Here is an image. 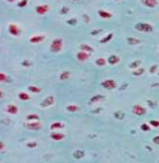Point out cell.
<instances>
[{
  "label": "cell",
  "mask_w": 159,
  "mask_h": 163,
  "mask_svg": "<svg viewBox=\"0 0 159 163\" xmlns=\"http://www.w3.org/2000/svg\"><path fill=\"white\" fill-rule=\"evenodd\" d=\"M144 6H147L149 8H155L156 6L158 5V1L157 0H142L141 1Z\"/></svg>",
  "instance_id": "5bb4252c"
},
{
  "label": "cell",
  "mask_w": 159,
  "mask_h": 163,
  "mask_svg": "<svg viewBox=\"0 0 159 163\" xmlns=\"http://www.w3.org/2000/svg\"><path fill=\"white\" fill-rule=\"evenodd\" d=\"M102 87H104L105 89H114L117 87V83L114 79H104V81L101 83Z\"/></svg>",
  "instance_id": "5b68a950"
},
{
  "label": "cell",
  "mask_w": 159,
  "mask_h": 163,
  "mask_svg": "<svg viewBox=\"0 0 159 163\" xmlns=\"http://www.w3.org/2000/svg\"><path fill=\"white\" fill-rule=\"evenodd\" d=\"M68 11H70V9H68L67 7H62V10L60 11V12H61L62 15H65V14H67Z\"/></svg>",
  "instance_id": "8d00e7d4"
},
{
  "label": "cell",
  "mask_w": 159,
  "mask_h": 163,
  "mask_svg": "<svg viewBox=\"0 0 159 163\" xmlns=\"http://www.w3.org/2000/svg\"><path fill=\"white\" fill-rule=\"evenodd\" d=\"M89 57H90V54H89V53H85V51H82V50H80L76 54L77 61H87V59H89Z\"/></svg>",
  "instance_id": "9c48e42d"
},
{
  "label": "cell",
  "mask_w": 159,
  "mask_h": 163,
  "mask_svg": "<svg viewBox=\"0 0 159 163\" xmlns=\"http://www.w3.org/2000/svg\"><path fill=\"white\" fill-rule=\"evenodd\" d=\"M21 65L25 67H28V66H31V61H27V59H25V61H23V63H21Z\"/></svg>",
  "instance_id": "d590c367"
},
{
  "label": "cell",
  "mask_w": 159,
  "mask_h": 163,
  "mask_svg": "<svg viewBox=\"0 0 159 163\" xmlns=\"http://www.w3.org/2000/svg\"><path fill=\"white\" fill-rule=\"evenodd\" d=\"M101 111V108H99V110H95V111H93V113H98V112H100Z\"/></svg>",
  "instance_id": "ee69618b"
},
{
  "label": "cell",
  "mask_w": 159,
  "mask_h": 163,
  "mask_svg": "<svg viewBox=\"0 0 159 163\" xmlns=\"http://www.w3.org/2000/svg\"><path fill=\"white\" fill-rule=\"evenodd\" d=\"M62 47H63V39L62 38H55L51 44V51L57 54L62 50Z\"/></svg>",
  "instance_id": "6da1fadb"
},
{
  "label": "cell",
  "mask_w": 159,
  "mask_h": 163,
  "mask_svg": "<svg viewBox=\"0 0 159 163\" xmlns=\"http://www.w3.org/2000/svg\"><path fill=\"white\" fill-rule=\"evenodd\" d=\"M108 63L110 65H117L118 63H120V57L118 55H111L108 58Z\"/></svg>",
  "instance_id": "7c38bea8"
},
{
  "label": "cell",
  "mask_w": 159,
  "mask_h": 163,
  "mask_svg": "<svg viewBox=\"0 0 159 163\" xmlns=\"http://www.w3.org/2000/svg\"><path fill=\"white\" fill-rule=\"evenodd\" d=\"M95 64H97L98 66H104V65L107 64V61H105L104 58H98V59L95 61Z\"/></svg>",
  "instance_id": "f1b7e54d"
},
{
  "label": "cell",
  "mask_w": 159,
  "mask_h": 163,
  "mask_svg": "<svg viewBox=\"0 0 159 163\" xmlns=\"http://www.w3.org/2000/svg\"><path fill=\"white\" fill-rule=\"evenodd\" d=\"M27 121L28 122H33V121L38 122L39 121V116L37 114H29V115H27Z\"/></svg>",
  "instance_id": "44dd1931"
},
{
  "label": "cell",
  "mask_w": 159,
  "mask_h": 163,
  "mask_svg": "<svg viewBox=\"0 0 159 163\" xmlns=\"http://www.w3.org/2000/svg\"><path fill=\"white\" fill-rule=\"evenodd\" d=\"M27 146H28V148H36V146H37V142H29V143H27Z\"/></svg>",
  "instance_id": "74e56055"
},
{
  "label": "cell",
  "mask_w": 159,
  "mask_h": 163,
  "mask_svg": "<svg viewBox=\"0 0 159 163\" xmlns=\"http://www.w3.org/2000/svg\"><path fill=\"white\" fill-rule=\"evenodd\" d=\"M129 45H131V46H134V45H138L140 44V39L138 38H134V37H129L128 39H127Z\"/></svg>",
  "instance_id": "ffe728a7"
},
{
  "label": "cell",
  "mask_w": 159,
  "mask_h": 163,
  "mask_svg": "<svg viewBox=\"0 0 159 163\" xmlns=\"http://www.w3.org/2000/svg\"><path fill=\"white\" fill-rule=\"evenodd\" d=\"M104 100V96L103 95H94V96L91 97V100L89 101L90 104H93V103H97V102H100V101H103Z\"/></svg>",
  "instance_id": "ac0fdd59"
},
{
  "label": "cell",
  "mask_w": 159,
  "mask_h": 163,
  "mask_svg": "<svg viewBox=\"0 0 159 163\" xmlns=\"http://www.w3.org/2000/svg\"><path fill=\"white\" fill-rule=\"evenodd\" d=\"M64 124L62 122H54L51 124V130H56V128H63Z\"/></svg>",
  "instance_id": "603a6c76"
},
{
  "label": "cell",
  "mask_w": 159,
  "mask_h": 163,
  "mask_svg": "<svg viewBox=\"0 0 159 163\" xmlns=\"http://www.w3.org/2000/svg\"><path fill=\"white\" fill-rule=\"evenodd\" d=\"M140 64H141V61H134L131 64H129V68H131V69H138V67L140 66Z\"/></svg>",
  "instance_id": "7402d4cb"
},
{
  "label": "cell",
  "mask_w": 159,
  "mask_h": 163,
  "mask_svg": "<svg viewBox=\"0 0 159 163\" xmlns=\"http://www.w3.org/2000/svg\"><path fill=\"white\" fill-rule=\"evenodd\" d=\"M112 38H113V34L111 32V34H108L105 37H103L102 39H100V43H101V44H105V43H108V41L111 40Z\"/></svg>",
  "instance_id": "d4e9b609"
},
{
  "label": "cell",
  "mask_w": 159,
  "mask_h": 163,
  "mask_svg": "<svg viewBox=\"0 0 159 163\" xmlns=\"http://www.w3.org/2000/svg\"><path fill=\"white\" fill-rule=\"evenodd\" d=\"M149 125L150 126H154V128H159V121H155V120H151L150 122H149Z\"/></svg>",
  "instance_id": "d6a6232c"
},
{
  "label": "cell",
  "mask_w": 159,
  "mask_h": 163,
  "mask_svg": "<svg viewBox=\"0 0 159 163\" xmlns=\"http://www.w3.org/2000/svg\"><path fill=\"white\" fill-rule=\"evenodd\" d=\"M158 75H159V73H158Z\"/></svg>",
  "instance_id": "f6af8a7d"
},
{
  "label": "cell",
  "mask_w": 159,
  "mask_h": 163,
  "mask_svg": "<svg viewBox=\"0 0 159 163\" xmlns=\"http://www.w3.org/2000/svg\"><path fill=\"white\" fill-rule=\"evenodd\" d=\"M100 31H101V29H98V30H94V31H92V32H91V35H97V34H99Z\"/></svg>",
  "instance_id": "7bdbcfd3"
},
{
  "label": "cell",
  "mask_w": 159,
  "mask_h": 163,
  "mask_svg": "<svg viewBox=\"0 0 159 163\" xmlns=\"http://www.w3.org/2000/svg\"><path fill=\"white\" fill-rule=\"evenodd\" d=\"M7 112L9 113V114H12V115H15L18 113V107L14 105V104H10V105H8L7 106Z\"/></svg>",
  "instance_id": "2e32d148"
},
{
  "label": "cell",
  "mask_w": 159,
  "mask_h": 163,
  "mask_svg": "<svg viewBox=\"0 0 159 163\" xmlns=\"http://www.w3.org/2000/svg\"><path fill=\"white\" fill-rule=\"evenodd\" d=\"M84 155H85V152L83 150H76V151L73 152V158L77 159V160L84 158Z\"/></svg>",
  "instance_id": "e0dca14e"
},
{
  "label": "cell",
  "mask_w": 159,
  "mask_h": 163,
  "mask_svg": "<svg viewBox=\"0 0 159 163\" xmlns=\"http://www.w3.org/2000/svg\"><path fill=\"white\" fill-rule=\"evenodd\" d=\"M4 149H5V144H4V142H0V150L4 151Z\"/></svg>",
  "instance_id": "b9f144b4"
},
{
  "label": "cell",
  "mask_w": 159,
  "mask_h": 163,
  "mask_svg": "<svg viewBox=\"0 0 159 163\" xmlns=\"http://www.w3.org/2000/svg\"><path fill=\"white\" fill-rule=\"evenodd\" d=\"M76 22H77V20L74 18V19H71V20H68L67 21V24L68 25H76Z\"/></svg>",
  "instance_id": "f35d334b"
},
{
  "label": "cell",
  "mask_w": 159,
  "mask_h": 163,
  "mask_svg": "<svg viewBox=\"0 0 159 163\" xmlns=\"http://www.w3.org/2000/svg\"><path fill=\"white\" fill-rule=\"evenodd\" d=\"M148 104L150 105V107H152V108L157 106V103H154L152 101H148Z\"/></svg>",
  "instance_id": "ab89813d"
},
{
  "label": "cell",
  "mask_w": 159,
  "mask_h": 163,
  "mask_svg": "<svg viewBox=\"0 0 159 163\" xmlns=\"http://www.w3.org/2000/svg\"><path fill=\"white\" fill-rule=\"evenodd\" d=\"M28 89H29L31 93H41V87L34 86V85H30V86H28Z\"/></svg>",
  "instance_id": "83f0119b"
},
{
  "label": "cell",
  "mask_w": 159,
  "mask_h": 163,
  "mask_svg": "<svg viewBox=\"0 0 159 163\" xmlns=\"http://www.w3.org/2000/svg\"><path fill=\"white\" fill-rule=\"evenodd\" d=\"M66 110L68 111V112H76V111H78V106H77V105H73V104H71V105H67Z\"/></svg>",
  "instance_id": "4316f807"
},
{
  "label": "cell",
  "mask_w": 159,
  "mask_h": 163,
  "mask_svg": "<svg viewBox=\"0 0 159 163\" xmlns=\"http://www.w3.org/2000/svg\"><path fill=\"white\" fill-rule=\"evenodd\" d=\"M152 142L156 143V144H159V135H157V136H155V138H152Z\"/></svg>",
  "instance_id": "60d3db41"
},
{
  "label": "cell",
  "mask_w": 159,
  "mask_h": 163,
  "mask_svg": "<svg viewBox=\"0 0 159 163\" xmlns=\"http://www.w3.org/2000/svg\"><path fill=\"white\" fill-rule=\"evenodd\" d=\"M132 113H134V115L142 116V115H144V114L147 113V110H146V107L141 106V105H138V104H136V105L132 106Z\"/></svg>",
  "instance_id": "3957f363"
},
{
  "label": "cell",
  "mask_w": 159,
  "mask_h": 163,
  "mask_svg": "<svg viewBox=\"0 0 159 163\" xmlns=\"http://www.w3.org/2000/svg\"><path fill=\"white\" fill-rule=\"evenodd\" d=\"M0 81L1 82H9V78H8V76L6 75L4 71L0 73Z\"/></svg>",
  "instance_id": "1f68e13d"
},
{
  "label": "cell",
  "mask_w": 159,
  "mask_h": 163,
  "mask_svg": "<svg viewBox=\"0 0 159 163\" xmlns=\"http://www.w3.org/2000/svg\"><path fill=\"white\" fill-rule=\"evenodd\" d=\"M25 128H28V130H33V131H38L43 128L41 122H26L25 124Z\"/></svg>",
  "instance_id": "277c9868"
},
{
  "label": "cell",
  "mask_w": 159,
  "mask_h": 163,
  "mask_svg": "<svg viewBox=\"0 0 159 163\" xmlns=\"http://www.w3.org/2000/svg\"><path fill=\"white\" fill-rule=\"evenodd\" d=\"M8 31H9V34L12 36H18L20 34V29H19V27L15 24H10V25L8 26Z\"/></svg>",
  "instance_id": "52a82bcc"
},
{
  "label": "cell",
  "mask_w": 159,
  "mask_h": 163,
  "mask_svg": "<svg viewBox=\"0 0 159 163\" xmlns=\"http://www.w3.org/2000/svg\"><path fill=\"white\" fill-rule=\"evenodd\" d=\"M158 69V65H152V66L150 67V69H149V73L150 74H155L156 71Z\"/></svg>",
  "instance_id": "836d02e7"
},
{
  "label": "cell",
  "mask_w": 159,
  "mask_h": 163,
  "mask_svg": "<svg viewBox=\"0 0 159 163\" xmlns=\"http://www.w3.org/2000/svg\"><path fill=\"white\" fill-rule=\"evenodd\" d=\"M80 50L82 51H85V53H93L94 51V48L93 47H91L90 45H87V44H81L80 45Z\"/></svg>",
  "instance_id": "9a60e30c"
},
{
  "label": "cell",
  "mask_w": 159,
  "mask_h": 163,
  "mask_svg": "<svg viewBox=\"0 0 159 163\" xmlns=\"http://www.w3.org/2000/svg\"><path fill=\"white\" fill-rule=\"evenodd\" d=\"M98 14L100 17H102L103 19H110V18H112L113 17V15L111 12H108V11L102 10V9H100V10L98 11Z\"/></svg>",
  "instance_id": "4fadbf2b"
},
{
  "label": "cell",
  "mask_w": 159,
  "mask_h": 163,
  "mask_svg": "<svg viewBox=\"0 0 159 163\" xmlns=\"http://www.w3.org/2000/svg\"><path fill=\"white\" fill-rule=\"evenodd\" d=\"M18 98H19V100H21V101H28V100L30 98V96H29L27 93L20 92L19 94H18Z\"/></svg>",
  "instance_id": "cb8c5ba5"
},
{
  "label": "cell",
  "mask_w": 159,
  "mask_h": 163,
  "mask_svg": "<svg viewBox=\"0 0 159 163\" xmlns=\"http://www.w3.org/2000/svg\"><path fill=\"white\" fill-rule=\"evenodd\" d=\"M140 128H141L142 131H144V132H146V131L148 132V131H150V125L147 124V123H142V124L140 125Z\"/></svg>",
  "instance_id": "4dcf8cb0"
},
{
  "label": "cell",
  "mask_w": 159,
  "mask_h": 163,
  "mask_svg": "<svg viewBox=\"0 0 159 163\" xmlns=\"http://www.w3.org/2000/svg\"><path fill=\"white\" fill-rule=\"evenodd\" d=\"M51 138L55 141H62L65 138V134L64 133H58V132H52Z\"/></svg>",
  "instance_id": "30bf717a"
},
{
  "label": "cell",
  "mask_w": 159,
  "mask_h": 163,
  "mask_svg": "<svg viewBox=\"0 0 159 163\" xmlns=\"http://www.w3.org/2000/svg\"><path fill=\"white\" fill-rule=\"evenodd\" d=\"M45 39V36L43 35H36V36H33L29 41H30L31 44H38V43H41V41Z\"/></svg>",
  "instance_id": "8fae6325"
},
{
  "label": "cell",
  "mask_w": 159,
  "mask_h": 163,
  "mask_svg": "<svg viewBox=\"0 0 159 163\" xmlns=\"http://www.w3.org/2000/svg\"><path fill=\"white\" fill-rule=\"evenodd\" d=\"M35 10L38 15H45L49 11V6L48 5H39V6H36Z\"/></svg>",
  "instance_id": "8992f818"
},
{
  "label": "cell",
  "mask_w": 159,
  "mask_h": 163,
  "mask_svg": "<svg viewBox=\"0 0 159 163\" xmlns=\"http://www.w3.org/2000/svg\"><path fill=\"white\" fill-rule=\"evenodd\" d=\"M55 102L54 100V96H47L44 98V101L41 103V107H48V106H52L53 104Z\"/></svg>",
  "instance_id": "ba28073f"
},
{
  "label": "cell",
  "mask_w": 159,
  "mask_h": 163,
  "mask_svg": "<svg viewBox=\"0 0 159 163\" xmlns=\"http://www.w3.org/2000/svg\"><path fill=\"white\" fill-rule=\"evenodd\" d=\"M134 28L139 31H142V32H150V31H152V29H154L152 25H150L148 22H139V24H136Z\"/></svg>",
  "instance_id": "7a4b0ae2"
},
{
  "label": "cell",
  "mask_w": 159,
  "mask_h": 163,
  "mask_svg": "<svg viewBox=\"0 0 159 163\" xmlns=\"http://www.w3.org/2000/svg\"><path fill=\"white\" fill-rule=\"evenodd\" d=\"M113 116L115 117L117 120H122L123 117H124V113L122 111H115V112L113 113Z\"/></svg>",
  "instance_id": "484cf974"
},
{
  "label": "cell",
  "mask_w": 159,
  "mask_h": 163,
  "mask_svg": "<svg viewBox=\"0 0 159 163\" xmlns=\"http://www.w3.org/2000/svg\"><path fill=\"white\" fill-rule=\"evenodd\" d=\"M144 73V68H138V69H136L134 71H132V74H134V76H140V75H142Z\"/></svg>",
  "instance_id": "f546056e"
},
{
  "label": "cell",
  "mask_w": 159,
  "mask_h": 163,
  "mask_svg": "<svg viewBox=\"0 0 159 163\" xmlns=\"http://www.w3.org/2000/svg\"><path fill=\"white\" fill-rule=\"evenodd\" d=\"M70 77H71V73L68 71H64L61 73L60 79H61V81H67V79H70Z\"/></svg>",
  "instance_id": "d6986e66"
},
{
  "label": "cell",
  "mask_w": 159,
  "mask_h": 163,
  "mask_svg": "<svg viewBox=\"0 0 159 163\" xmlns=\"http://www.w3.org/2000/svg\"><path fill=\"white\" fill-rule=\"evenodd\" d=\"M27 4H28V1H27V0H21V1H19V2H18V7L24 8V7H26V6H27Z\"/></svg>",
  "instance_id": "e575fe53"
}]
</instances>
